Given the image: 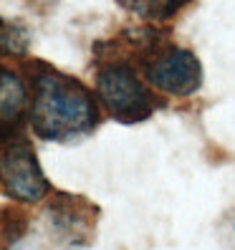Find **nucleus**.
<instances>
[{
	"label": "nucleus",
	"mask_w": 235,
	"mask_h": 250,
	"mask_svg": "<svg viewBox=\"0 0 235 250\" xmlns=\"http://www.w3.org/2000/svg\"><path fill=\"white\" fill-rule=\"evenodd\" d=\"M31 81V124L33 134L46 142H76L89 137L99 124L94 91L79 79L43 61H28Z\"/></svg>",
	"instance_id": "1"
},
{
	"label": "nucleus",
	"mask_w": 235,
	"mask_h": 250,
	"mask_svg": "<svg viewBox=\"0 0 235 250\" xmlns=\"http://www.w3.org/2000/svg\"><path fill=\"white\" fill-rule=\"evenodd\" d=\"M96 96L111 119L122 124H139L157 109L154 94L127 61H109L96 71Z\"/></svg>",
	"instance_id": "2"
},
{
	"label": "nucleus",
	"mask_w": 235,
	"mask_h": 250,
	"mask_svg": "<svg viewBox=\"0 0 235 250\" xmlns=\"http://www.w3.org/2000/svg\"><path fill=\"white\" fill-rule=\"evenodd\" d=\"M0 174H3V192L23 205H36L51 197L53 187L43 174L33 144L25 139L23 131L3 137V159H0Z\"/></svg>",
	"instance_id": "3"
},
{
	"label": "nucleus",
	"mask_w": 235,
	"mask_h": 250,
	"mask_svg": "<svg viewBox=\"0 0 235 250\" xmlns=\"http://www.w3.org/2000/svg\"><path fill=\"white\" fill-rule=\"evenodd\" d=\"M46 217L51 235L66 248H86L96 238L99 208L84 195L53 189Z\"/></svg>",
	"instance_id": "4"
},
{
	"label": "nucleus",
	"mask_w": 235,
	"mask_h": 250,
	"mask_svg": "<svg viewBox=\"0 0 235 250\" xmlns=\"http://www.w3.org/2000/svg\"><path fill=\"white\" fill-rule=\"evenodd\" d=\"M144 79L170 96H192L202 86V66L187 48L162 46L144 61Z\"/></svg>",
	"instance_id": "5"
},
{
	"label": "nucleus",
	"mask_w": 235,
	"mask_h": 250,
	"mask_svg": "<svg viewBox=\"0 0 235 250\" xmlns=\"http://www.w3.org/2000/svg\"><path fill=\"white\" fill-rule=\"evenodd\" d=\"M0 86H3V137L18 134L28 122V114H31V96L25 91L23 79L5 66Z\"/></svg>",
	"instance_id": "6"
},
{
	"label": "nucleus",
	"mask_w": 235,
	"mask_h": 250,
	"mask_svg": "<svg viewBox=\"0 0 235 250\" xmlns=\"http://www.w3.org/2000/svg\"><path fill=\"white\" fill-rule=\"evenodd\" d=\"M124 10L144 21H170L190 0H116Z\"/></svg>",
	"instance_id": "7"
}]
</instances>
